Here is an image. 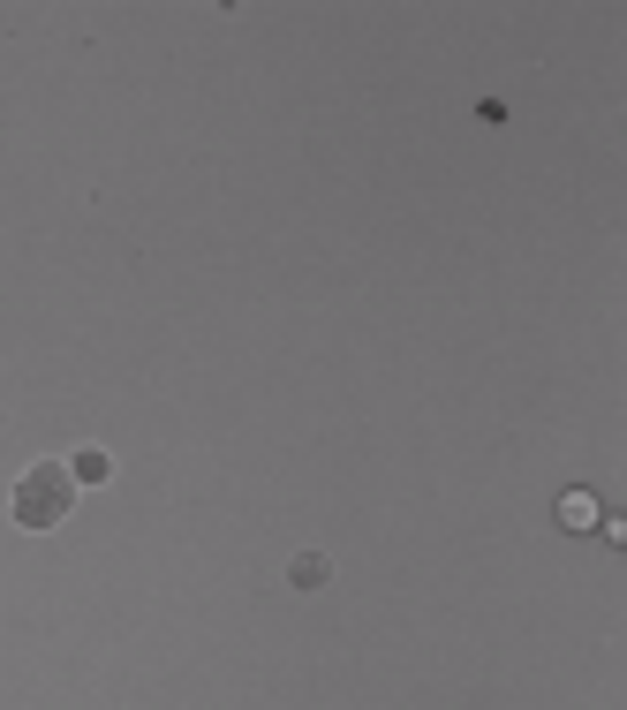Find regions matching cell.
I'll use <instances>...</instances> for the list:
<instances>
[{"label": "cell", "instance_id": "cell-3", "mask_svg": "<svg viewBox=\"0 0 627 710\" xmlns=\"http://www.w3.org/2000/svg\"><path fill=\"white\" fill-rule=\"evenodd\" d=\"M68 476H76V484H106V476H114V461H106L99 446H84V454L68 461Z\"/></svg>", "mask_w": 627, "mask_h": 710}, {"label": "cell", "instance_id": "cell-1", "mask_svg": "<svg viewBox=\"0 0 627 710\" xmlns=\"http://www.w3.org/2000/svg\"><path fill=\"white\" fill-rule=\"evenodd\" d=\"M68 507H76V476H68V461H31V469L16 476V491H8L16 529H61Z\"/></svg>", "mask_w": 627, "mask_h": 710}, {"label": "cell", "instance_id": "cell-2", "mask_svg": "<svg viewBox=\"0 0 627 710\" xmlns=\"http://www.w3.org/2000/svg\"><path fill=\"white\" fill-rule=\"evenodd\" d=\"M325 575H333V559H325V552H303V559L288 567V582H295V590H318Z\"/></svg>", "mask_w": 627, "mask_h": 710}]
</instances>
